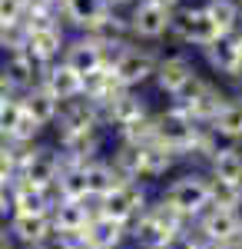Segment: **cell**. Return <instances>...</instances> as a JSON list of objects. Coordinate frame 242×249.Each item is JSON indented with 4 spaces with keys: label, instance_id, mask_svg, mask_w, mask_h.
Here are the masks:
<instances>
[{
    "label": "cell",
    "instance_id": "obj_1",
    "mask_svg": "<svg viewBox=\"0 0 242 249\" xmlns=\"http://www.w3.org/2000/svg\"><path fill=\"white\" fill-rule=\"evenodd\" d=\"M186 226V219H179L169 206L153 199L143 210V216H136L130 223V249H169V243Z\"/></svg>",
    "mask_w": 242,
    "mask_h": 249
},
{
    "label": "cell",
    "instance_id": "obj_2",
    "mask_svg": "<svg viewBox=\"0 0 242 249\" xmlns=\"http://www.w3.org/2000/svg\"><path fill=\"white\" fill-rule=\"evenodd\" d=\"M159 203L169 206L179 219L192 223L196 216H203L209 210V176L206 173H179L176 179H169L163 193H159Z\"/></svg>",
    "mask_w": 242,
    "mask_h": 249
},
{
    "label": "cell",
    "instance_id": "obj_3",
    "mask_svg": "<svg viewBox=\"0 0 242 249\" xmlns=\"http://www.w3.org/2000/svg\"><path fill=\"white\" fill-rule=\"evenodd\" d=\"M153 120H156V143H163L169 153H176L179 160H189L206 126H199V123H196L186 110H179L176 103H173L169 110H163V113H153Z\"/></svg>",
    "mask_w": 242,
    "mask_h": 249
},
{
    "label": "cell",
    "instance_id": "obj_4",
    "mask_svg": "<svg viewBox=\"0 0 242 249\" xmlns=\"http://www.w3.org/2000/svg\"><path fill=\"white\" fill-rule=\"evenodd\" d=\"M156 63H159V57L149 47H136V43H123V47H116V53H110V67L123 90H136L146 80H153Z\"/></svg>",
    "mask_w": 242,
    "mask_h": 249
},
{
    "label": "cell",
    "instance_id": "obj_5",
    "mask_svg": "<svg viewBox=\"0 0 242 249\" xmlns=\"http://www.w3.org/2000/svg\"><path fill=\"white\" fill-rule=\"evenodd\" d=\"M63 170V160L53 146H23L17 156V176L20 183H30V186H40V190H53L56 186V176Z\"/></svg>",
    "mask_w": 242,
    "mask_h": 249
},
{
    "label": "cell",
    "instance_id": "obj_6",
    "mask_svg": "<svg viewBox=\"0 0 242 249\" xmlns=\"http://www.w3.org/2000/svg\"><path fill=\"white\" fill-rule=\"evenodd\" d=\"M149 203H153V199H149L146 186L126 179V183H120L116 190H110L100 203H96V213H103V216L120 219V223H126V226H130L136 216H143V210H146Z\"/></svg>",
    "mask_w": 242,
    "mask_h": 249
},
{
    "label": "cell",
    "instance_id": "obj_7",
    "mask_svg": "<svg viewBox=\"0 0 242 249\" xmlns=\"http://www.w3.org/2000/svg\"><path fill=\"white\" fill-rule=\"evenodd\" d=\"M173 20H176V10L156 7L149 0H136L126 17V27H130V37L136 40H163L166 34H173Z\"/></svg>",
    "mask_w": 242,
    "mask_h": 249
},
{
    "label": "cell",
    "instance_id": "obj_8",
    "mask_svg": "<svg viewBox=\"0 0 242 249\" xmlns=\"http://www.w3.org/2000/svg\"><path fill=\"white\" fill-rule=\"evenodd\" d=\"M192 230L203 236V243L209 246H225V243H236L242 230V213L236 210H223V206H209L203 216L192 219Z\"/></svg>",
    "mask_w": 242,
    "mask_h": 249
},
{
    "label": "cell",
    "instance_id": "obj_9",
    "mask_svg": "<svg viewBox=\"0 0 242 249\" xmlns=\"http://www.w3.org/2000/svg\"><path fill=\"white\" fill-rule=\"evenodd\" d=\"M225 100H229V96H225L216 83L196 77V83H192L186 93L176 100V107H179V110H186V113L192 116L199 126H206V123H209V120H212V116L225 107Z\"/></svg>",
    "mask_w": 242,
    "mask_h": 249
},
{
    "label": "cell",
    "instance_id": "obj_10",
    "mask_svg": "<svg viewBox=\"0 0 242 249\" xmlns=\"http://www.w3.org/2000/svg\"><path fill=\"white\" fill-rule=\"evenodd\" d=\"M60 63H63V67H70L76 77H90V73L100 70V67H106V63H110V50H106L96 37L83 34V37L70 40V43L63 47Z\"/></svg>",
    "mask_w": 242,
    "mask_h": 249
},
{
    "label": "cell",
    "instance_id": "obj_11",
    "mask_svg": "<svg viewBox=\"0 0 242 249\" xmlns=\"http://www.w3.org/2000/svg\"><path fill=\"white\" fill-rule=\"evenodd\" d=\"M96 216V203L90 199H56L50 210V226L53 236H70V239H83V232Z\"/></svg>",
    "mask_w": 242,
    "mask_h": 249
},
{
    "label": "cell",
    "instance_id": "obj_12",
    "mask_svg": "<svg viewBox=\"0 0 242 249\" xmlns=\"http://www.w3.org/2000/svg\"><path fill=\"white\" fill-rule=\"evenodd\" d=\"M67 47V37L60 23H40V27H23V53L34 60L37 67L56 63Z\"/></svg>",
    "mask_w": 242,
    "mask_h": 249
},
{
    "label": "cell",
    "instance_id": "obj_13",
    "mask_svg": "<svg viewBox=\"0 0 242 249\" xmlns=\"http://www.w3.org/2000/svg\"><path fill=\"white\" fill-rule=\"evenodd\" d=\"M173 34L183 40V43L199 47V50H206V47H212V43L223 40L219 27H216L212 17L206 14V7H189V10H183V14H176V20H173Z\"/></svg>",
    "mask_w": 242,
    "mask_h": 249
},
{
    "label": "cell",
    "instance_id": "obj_14",
    "mask_svg": "<svg viewBox=\"0 0 242 249\" xmlns=\"http://www.w3.org/2000/svg\"><path fill=\"white\" fill-rule=\"evenodd\" d=\"M196 67H192V60L183 57V53H173V57H159V63H156V73H153V80H156V87H159V93L173 96V100H179V96L186 93L189 87L196 83Z\"/></svg>",
    "mask_w": 242,
    "mask_h": 249
},
{
    "label": "cell",
    "instance_id": "obj_15",
    "mask_svg": "<svg viewBox=\"0 0 242 249\" xmlns=\"http://www.w3.org/2000/svg\"><path fill=\"white\" fill-rule=\"evenodd\" d=\"M3 236L14 243V246L27 249V246H40L53 236V226H50V216H17L10 213L3 223H0Z\"/></svg>",
    "mask_w": 242,
    "mask_h": 249
},
{
    "label": "cell",
    "instance_id": "obj_16",
    "mask_svg": "<svg viewBox=\"0 0 242 249\" xmlns=\"http://www.w3.org/2000/svg\"><path fill=\"white\" fill-rule=\"evenodd\" d=\"M83 246L86 249H130V226L96 213L90 219V226H86V232H83Z\"/></svg>",
    "mask_w": 242,
    "mask_h": 249
},
{
    "label": "cell",
    "instance_id": "obj_17",
    "mask_svg": "<svg viewBox=\"0 0 242 249\" xmlns=\"http://www.w3.org/2000/svg\"><path fill=\"white\" fill-rule=\"evenodd\" d=\"M56 190H40L30 183H20V179L10 183V213H17V216H50Z\"/></svg>",
    "mask_w": 242,
    "mask_h": 249
},
{
    "label": "cell",
    "instance_id": "obj_18",
    "mask_svg": "<svg viewBox=\"0 0 242 249\" xmlns=\"http://www.w3.org/2000/svg\"><path fill=\"white\" fill-rule=\"evenodd\" d=\"M143 116H149V110H146V103L133 93V90H123V93L113 96L110 103L100 107V123H103V126H116V130L130 126V123L143 120Z\"/></svg>",
    "mask_w": 242,
    "mask_h": 249
},
{
    "label": "cell",
    "instance_id": "obj_19",
    "mask_svg": "<svg viewBox=\"0 0 242 249\" xmlns=\"http://www.w3.org/2000/svg\"><path fill=\"white\" fill-rule=\"evenodd\" d=\"M40 87L53 96L60 107H63V103H70V100H80V96H83V77H76L73 70H70V67H63L60 60L43 67Z\"/></svg>",
    "mask_w": 242,
    "mask_h": 249
},
{
    "label": "cell",
    "instance_id": "obj_20",
    "mask_svg": "<svg viewBox=\"0 0 242 249\" xmlns=\"http://www.w3.org/2000/svg\"><path fill=\"white\" fill-rule=\"evenodd\" d=\"M60 14L70 20L76 30L96 34L100 23L113 14V7H110V0H63L60 3Z\"/></svg>",
    "mask_w": 242,
    "mask_h": 249
},
{
    "label": "cell",
    "instance_id": "obj_21",
    "mask_svg": "<svg viewBox=\"0 0 242 249\" xmlns=\"http://www.w3.org/2000/svg\"><path fill=\"white\" fill-rule=\"evenodd\" d=\"M80 170H83V179H86V199H90V203H100L110 190H116L120 183H126L120 173L113 170L110 160H103V156H96V160H90V163H83Z\"/></svg>",
    "mask_w": 242,
    "mask_h": 249
},
{
    "label": "cell",
    "instance_id": "obj_22",
    "mask_svg": "<svg viewBox=\"0 0 242 249\" xmlns=\"http://www.w3.org/2000/svg\"><path fill=\"white\" fill-rule=\"evenodd\" d=\"M20 107H23V116H30L34 123L43 126V130H47V126H53L56 113H60V103H56V100L47 93L40 83H34L27 93L20 96Z\"/></svg>",
    "mask_w": 242,
    "mask_h": 249
},
{
    "label": "cell",
    "instance_id": "obj_23",
    "mask_svg": "<svg viewBox=\"0 0 242 249\" xmlns=\"http://www.w3.org/2000/svg\"><path fill=\"white\" fill-rule=\"evenodd\" d=\"M179 156L169 153L163 143H149V146H139V183L143 179H163L166 173L176 170Z\"/></svg>",
    "mask_w": 242,
    "mask_h": 249
},
{
    "label": "cell",
    "instance_id": "obj_24",
    "mask_svg": "<svg viewBox=\"0 0 242 249\" xmlns=\"http://www.w3.org/2000/svg\"><path fill=\"white\" fill-rule=\"evenodd\" d=\"M209 179H219V183H242V150L236 143L229 146H219L216 153L209 156Z\"/></svg>",
    "mask_w": 242,
    "mask_h": 249
},
{
    "label": "cell",
    "instance_id": "obj_25",
    "mask_svg": "<svg viewBox=\"0 0 242 249\" xmlns=\"http://www.w3.org/2000/svg\"><path fill=\"white\" fill-rule=\"evenodd\" d=\"M206 130L216 136H223V140H242V100H225V107L219 113L212 116L209 123H206Z\"/></svg>",
    "mask_w": 242,
    "mask_h": 249
},
{
    "label": "cell",
    "instance_id": "obj_26",
    "mask_svg": "<svg viewBox=\"0 0 242 249\" xmlns=\"http://www.w3.org/2000/svg\"><path fill=\"white\" fill-rule=\"evenodd\" d=\"M206 14L212 17V23L219 27L223 37H232V30L239 27V20H242V3L239 0H209Z\"/></svg>",
    "mask_w": 242,
    "mask_h": 249
},
{
    "label": "cell",
    "instance_id": "obj_27",
    "mask_svg": "<svg viewBox=\"0 0 242 249\" xmlns=\"http://www.w3.org/2000/svg\"><path fill=\"white\" fill-rule=\"evenodd\" d=\"M56 199H86V179L80 166H63L56 176Z\"/></svg>",
    "mask_w": 242,
    "mask_h": 249
},
{
    "label": "cell",
    "instance_id": "obj_28",
    "mask_svg": "<svg viewBox=\"0 0 242 249\" xmlns=\"http://www.w3.org/2000/svg\"><path fill=\"white\" fill-rule=\"evenodd\" d=\"M209 206H223V210H236L242 213V183H219L209 179Z\"/></svg>",
    "mask_w": 242,
    "mask_h": 249
},
{
    "label": "cell",
    "instance_id": "obj_29",
    "mask_svg": "<svg viewBox=\"0 0 242 249\" xmlns=\"http://www.w3.org/2000/svg\"><path fill=\"white\" fill-rule=\"evenodd\" d=\"M120 143H130V146H149V143H156V120H153V113L130 123V126H123L120 130Z\"/></svg>",
    "mask_w": 242,
    "mask_h": 249
},
{
    "label": "cell",
    "instance_id": "obj_30",
    "mask_svg": "<svg viewBox=\"0 0 242 249\" xmlns=\"http://www.w3.org/2000/svg\"><path fill=\"white\" fill-rule=\"evenodd\" d=\"M40 133H43L40 123H34L30 116H20V123L14 126V133L7 136V143H14V146H34L40 140Z\"/></svg>",
    "mask_w": 242,
    "mask_h": 249
},
{
    "label": "cell",
    "instance_id": "obj_31",
    "mask_svg": "<svg viewBox=\"0 0 242 249\" xmlns=\"http://www.w3.org/2000/svg\"><path fill=\"white\" fill-rule=\"evenodd\" d=\"M17 176V166H14V153L7 150V143H0V186H10Z\"/></svg>",
    "mask_w": 242,
    "mask_h": 249
},
{
    "label": "cell",
    "instance_id": "obj_32",
    "mask_svg": "<svg viewBox=\"0 0 242 249\" xmlns=\"http://www.w3.org/2000/svg\"><path fill=\"white\" fill-rule=\"evenodd\" d=\"M149 3H156V7H166V10H176V7H179V0H149Z\"/></svg>",
    "mask_w": 242,
    "mask_h": 249
},
{
    "label": "cell",
    "instance_id": "obj_33",
    "mask_svg": "<svg viewBox=\"0 0 242 249\" xmlns=\"http://www.w3.org/2000/svg\"><path fill=\"white\" fill-rule=\"evenodd\" d=\"M232 47H236V53H239V60H242V34H239V37H232Z\"/></svg>",
    "mask_w": 242,
    "mask_h": 249
},
{
    "label": "cell",
    "instance_id": "obj_34",
    "mask_svg": "<svg viewBox=\"0 0 242 249\" xmlns=\"http://www.w3.org/2000/svg\"><path fill=\"white\" fill-rule=\"evenodd\" d=\"M212 249H242V243L236 239V243H225V246H212Z\"/></svg>",
    "mask_w": 242,
    "mask_h": 249
},
{
    "label": "cell",
    "instance_id": "obj_35",
    "mask_svg": "<svg viewBox=\"0 0 242 249\" xmlns=\"http://www.w3.org/2000/svg\"><path fill=\"white\" fill-rule=\"evenodd\" d=\"M239 243H242V230H239Z\"/></svg>",
    "mask_w": 242,
    "mask_h": 249
},
{
    "label": "cell",
    "instance_id": "obj_36",
    "mask_svg": "<svg viewBox=\"0 0 242 249\" xmlns=\"http://www.w3.org/2000/svg\"><path fill=\"white\" fill-rule=\"evenodd\" d=\"M53 3H63V0H53Z\"/></svg>",
    "mask_w": 242,
    "mask_h": 249
}]
</instances>
